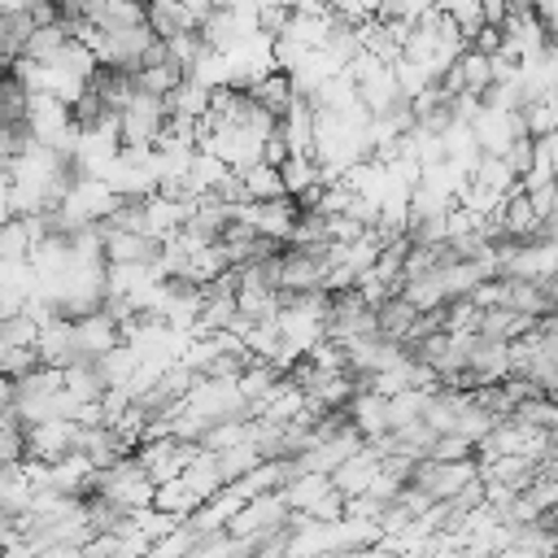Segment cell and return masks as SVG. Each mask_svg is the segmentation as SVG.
I'll return each instance as SVG.
<instances>
[{"label":"cell","instance_id":"ffe728a7","mask_svg":"<svg viewBox=\"0 0 558 558\" xmlns=\"http://www.w3.org/2000/svg\"><path fill=\"white\" fill-rule=\"evenodd\" d=\"M501 4H506V13H523L532 0H501Z\"/></svg>","mask_w":558,"mask_h":558},{"label":"cell","instance_id":"d6986e66","mask_svg":"<svg viewBox=\"0 0 558 558\" xmlns=\"http://www.w3.org/2000/svg\"><path fill=\"white\" fill-rule=\"evenodd\" d=\"M353 9H357L362 17H375V9H379V0H353Z\"/></svg>","mask_w":558,"mask_h":558},{"label":"cell","instance_id":"7c38bea8","mask_svg":"<svg viewBox=\"0 0 558 558\" xmlns=\"http://www.w3.org/2000/svg\"><path fill=\"white\" fill-rule=\"evenodd\" d=\"M148 506H157V510H166V514H174V519H187V514L201 506V497L183 484V475H170V480H157V484H153Z\"/></svg>","mask_w":558,"mask_h":558},{"label":"cell","instance_id":"7a4b0ae2","mask_svg":"<svg viewBox=\"0 0 558 558\" xmlns=\"http://www.w3.org/2000/svg\"><path fill=\"white\" fill-rule=\"evenodd\" d=\"M196 440H179V436H144V440H135L131 445V458L148 471V480L157 484V480H170V475H179L192 458H196Z\"/></svg>","mask_w":558,"mask_h":558},{"label":"cell","instance_id":"6da1fadb","mask_svg":"<svg viewBox=\"0 0 558 558\" xmlns=\"http://www.w3.org/2000/svg\"><path fill=\"white\" fill-rule=\"evenodd\" d=\"M87 488H92V493H100L105 501L122 506L126 514H131V510H140V506H148V497H153V480H148V471H144L131 453H122V458H113V462L96 466Z\"/></svg>","mask_w":558,"mask_h":558},{"label":"cell","instance_id":"8fae6325","mask_svg":"<svg viewBox=\"0 0 558 558\" xmlns=\"http://www.w3.org/2000/svg\"><path fill=\"white\" fill-rule=\"evenodd\" d=\"M161 100H166V113H174V118H201L205 105H209V87H205L201 78L179 74V83H174Z\"/></svg>","mask_w":558,"mask_h":558},{"label":"cell","instance_id":"9c48e42d","mask_svg":"<svg viewBox=\"0 0 558 558\" xmlns=\"http://www.w3.org/2000/svg\"><path fill=\"white\" fill-rule=\"evenodd\" d=\"M344 414H349V423L362 432V440H366V436H379V432H388V423H384V392L357 388V392L344 401Z\"/></svg>","mask_w":558,"mask_h":558},{"label":"cell","instance_id":"44dd1931","mask_svg":"<svg viewBox=\"0 0 558 558\" xmlns=\"http://www.w3.org/2000/svg\"><path fill=\"white\" fill-rule=\"evenodd\" d=\"M140 4H144V0H140Z\"/></svg>","mask_w":558,"mask_h":558},{"label":"cell","instance_id":"277c9868","mask_svg":"<svg viewBox=\"0 0 558 558\" xmlns=\"http://www.w3.org/2000/svg\"><path fill=\"white\" fill-rule=\"evenodd\" d=\"M161 122H166V100L148 92H131V100L118 109V144L153 148V135Z\"/></svg>","mask_w":558,"mask_h":558},{"label":"cell","instance_id":"4fadbf2b","mask_svg":"<svg viewBox=\"0 0 558 558\" xmlns=\"http://www.w3.org/2000/svg\"><path fill=\"white\" fill-rule=\"evenodd\" d=\"M144 26H148L157 39H170V35H179V31H192L183 0H144Z\"/></svg>","mask_w":558,"mask_h":558},{"label":"cell","instance_id":"5bb4252c","mask_svg":"<svg viewBox=\"0 0 558 558\" xmlns=\"http://www.w3.org/2000/svg\"><path fill=\"white\" fill-rule=\"evenodd\" d=\"M519 122L527 135H549L558 131V92H541V96H527L519 105Z\"/></svg>","mask_w":558,"mask_h":558},{"label":"cell","instance_id":"e0dca14e","mask_svg":"<svg viewBox=\"0 0 558 558\" xmlns=\"http://www.w3.org/2000/svg\"><path fill=\"white\" fill-rule=\"evenodd\" d=\"M70 39V26L57 17V22H39L31 35H26V44H22V57H31V61H48L61 44Z\"/></svg>","mask_w":558,"mask_h":558},{"label":"cell","instance_id":"9a60e30c","mask_svg":"<svg viewBox=\"0 0 558 558\" xmlns=\"http://www.w3.org/2000/svg\"><path fill=\"white\" fill-rule=\"evenodd\" d=\"M279 179H283V192L296 196V192H305L314 179H323V166L314 161V153H288V157L279 161Z\"/></svg>","mask_w":558,"mask_h":558},{"label":"cell","instance_id":"30bf717a","mask_svg":"<svg viewBox=\"0 0 558 558\" xmlns=\"http://www.w3.org/2000/svg\"><path fill=\"white\" fill-rule=\"evenodd\" d=\"M414 314H418V310H414L401 292H392V296L375 301V331H379V336H388V340H401V344H405Z\"/></svg>","mask_w":558,"mask_h":558},{"label":"cell","instance_id":"3957f363","mask_svg":"<svg viewBox=\"0 0 558 558\" xmlns=\"http://www.w3.org/2000/svg\"><path fill=\"white\" fill-rule=\"evenodd\" d=\"M466 480H475V458H418L410 471V484L432 501H449Z\"/></svg>","mask_w":558,"mask_h":558},{"label":"cell","instance_id":"2e32d148","mask_svg":"<svg viewBox=\"0 0 558 558\" xmlns=\"http://www.w3.org/2000/svg\"><path fill=\"white\" fill-rule=\"evenodd\" d=\"M240 179H244V196L248 201H270V196H279L283 192V179H279V166H270V161H248L244 170H240Z\"/></svg>","mask_w":558,"mask_h":558},{"label":"cell","instance_id":"52a82bcc","mask_svg":"<svg viewBox=\"0 0 558 558\" xmlns=\"http://www.w3.org/2000/svg\"><path fill=\"white\" fill-rule=\"evenodd\" d=\"M74 453H83L92 466H105V462L131 453V445L109 423H74Z\"/></svg>","mask_w":558,"mask_h":558},{"label":"cell","instance_id":"8992f818","mask_svg":"<svg viewBox=\"0 0 558 558\" xmlns=\"http://www.w3.org/2000/svg\"><path fill=\"white\" fill-rule=\"evenodd\" d=\"M35 357L44 366H70L74 362V318L65 314H48L39 318V331H35Z\"/></svg>","mask_w":558,"mask_h":558},{"label":"cell","instance_id":"ac0fdd59","mask_svg":"<svg viewBox=\"0 0 558 558\" xmlns=\"http://www.w3.org/2000/svg\"><path fill=\"white\" fill-rule=\"evenodd\" d=\"M427 9H436L432 0H379V9H375V17H397V22H418Z\"/></svg>","mask_w":558,"mask_h":558},{"label":"cell","instance_id":"ba28073f","mask_svg":"<svg viewBox=\"0 0 558 558\" xmlns=\"http://www.w3.org/2000/svg\"><path fill=\"white\" fill-rule=\"evenodd\" d=\"M244 92H248V100H253L257 109H266V113H275V118H279V113H283V105L292 100V78H288V70L270 65V70H266V74H257Z\"/></svg>","mask_w":558,"mask_h":558},{"label":"cell","instance_id":"5b68a950","mask_svg":"<svg viewBox=\"0 0 558 558\" xmlns=\"http://www.w3.org/2000/svg\"><path fill=\"white\" fill-rule=\"evenodd\" d=\"M118 340H122V331H118V323L100 305L74 318V362H96Z\"/></svg>","mask_w":558,"mask_h":558}]
</instances>
